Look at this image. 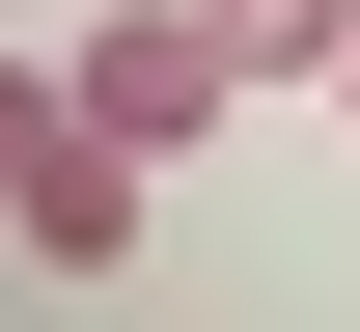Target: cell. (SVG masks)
<instances>
[{
  "label": "cell",
  "instance_id": "1",
  "mask_svg": "<svg viewBox=\"0 0 360 332\" xmlns=\"http://www.w3.org/2000/svg\"><path fill=\"white\" fill-rule=\"evenodd\" d=\"M56 84H84L111 166H194V139L250 111V55H222V0H84V55H56Z\"/></svg>",
  "mask_w": 360,
  "mask_h": 332
},
{
  "label": "cell",
  "instance_id": "2",
  "mask_svg": "<svg viewBox=\"0 0 360 332\" xmlns=\"http://www.w3.org/2000/svg\"><path fill=\"white\" fill-rule=\"evenodd\" d=\"M0 222H28L56 277H111V249H139V166L84 139V84H56V55H0Z\"/></svg>",
  "mask_w": 360,
  "mask_h": 332
},
{
  "label": "cell",
  "instance_id": "3",
  "mask_svg": "<svg viewBox=\"0 0 360 332\" xmlns=\"http://www.w3.org/2000/svg\"><path fill=\"white\" fill-rule=\"evenodd\" d=\"M222 55H250V84H333V55H360V0H222Z\"/></svg>",
  "mask_w": 360,
  "mask_h": 332
},
{
  "label": "cell",
  "instance_id": "4",
  "mask_svg": "<svg viewBox=\"0 0 360 332\" xmlns=\"http://www.w3.org/2000/svg\"><path fill=\"white\" fill-rule=\"evenodd\" d=\"M333 111H360V55H333Z\"/></svg>",
  "mask_w": 360,
  "mask_h": 332
}]
</instances>
